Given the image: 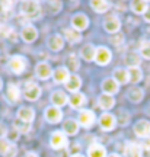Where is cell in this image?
<instances>
[{"label":"cell","instance_id":"d4e9b609","mask_svg":"<svg viewBox=\"0 0 150 157\" xmlns=\"http://www.w3.org/2000/svg\"><path fill=\"white\" fill-rule=\"evenodd\" d=\"M112 78H114L118 84H127L128 82H130L128 70H124V68H117V70H114V76H112Z\"/></svg>","mask_w":150,"mask_h":157},{"label":"cell","instance_id":"7402d4cb","mask_svg":"<svg viewBox=\"0 0 150 157\" xmlns=\"http://www.w3.org/2000/svg\"><path fill=\"white\" fill-rule=\"evenodd\" d=\"M80 86H82V80H80V77H79L77 74H72L69 77V80L66 82V89L70 90L72 93H77Z\"/></svg>","mask_w":150,"mask_h":157},{"label":"cell","instance_id":"277c9868","mask_svg":"<svg viewBox=\"0 0 150 157\" xmlns=\"http://www.w3.org/2000/svg\"><path fill=\"white\" fill-rule=\"evenodd\" d=\"M96 121V117H95V113L89 109H83V111H80L79 112V125H82L83 128H90L92 125L95 124Z\"/></svg>","mask_w":150,"mask_h":157},{"label":"cell","instance_id":"7dc6e473","mask_svg":"<svg viewBox=\"0 0 150 157\" xmlns=\"http://www.w3.org/2000/svg\"><path fill=\"white\" fill-rule=\"evenodd\" d=\"M3 87V82H2V78H0V89Z\"/></svg>","mask_w":150,"mask_h":157},{"label":"cell","instance_id":"d6986e66","mask_svg":"<svg viewBox=\"0 0 150 157\" xmlns=\"http://www.w3.org/2000/svg\"><path fill=\"white\" fill-rule=\"evenodd\" d=\"M47 44H48V48L51 51H60L64 47V39H63V36L60 34H54L48 38Z\"/></svg>","mask_w":150,"mask_h":157},{"label":"cell","instance_id":"ffe728a7","mask_svg":"<svg viewBox=\"0 0 150 157\" xmlns=\"http://www.w3.org/2000/svg\"><path fill=\"white\" fill-rule=\"evenodd\" d=\"M69 103H70V106L74 108V109H80L82 106H85V103H86V96L83 93H72V96L69 98Z\"/></svg>","mask_w":150,"mask_h":157},{"label":"cell","instance_id":"7c38bea8","mask_svg":"<svg viewBox=\"0 0 150 157\" xmlns=\"http://www.w3.org/2000/svg\"><path fill=\"white\" fill-rule=\"evenodd\" d=\"M18 118L23 124H31L35 119V112H34L32 108L22 106V108H19V111H18Z\"/></svg>","mask_w":150,"mask_h":157},{"label":"cell","instance_id":"b9f144b4","mask_svg":"<svg viewBox=\"0 0 150 157\" xmlns=\"http://www.w3.org/2000/svg\"><path fill=\"white\" fill-rule=\"evenodd\" d=\"M6 134H7V129L5 127H0V137H2V140H3V137H6Z\"/></svg>","mask_w":150,"mask_h":157},{"label":"cell","instance_id":"d590c367","mask_svg":"<svg viewBox=\"0 0 150 157\" xmlns=\"http://www.w3.org/2000/svg\"><path fill=\"white\" fill-rule=\"evenodd\" d=\"M13 34V29L7 25H0V36L2 38H9Z\"/></svg>","mask_w":150,"mask_h":157},{"label":"cell","instance_id":"5b68a950","mask_svg":"<svg viewBox=\"0 0 150 157\" xmlns=\"http://www.w3.org/2000/svg\"><path fill=\"white\" fill-rule=\"evenodd\" d=\"M111 58H112V54L106 47H98V48H96L95 61L98 63L99 66H106V64H109Z\"/></svg>","mask_w":150,"mask_h":157},{"label":"cell","instance_id":"74e56055","mask_svg":"<svg viewBox=\"0 0 150 157\" xmlns=\"http://www.w3.org/2000/svg\"><path fill=\"white\" fill-rule=\"evenodd\" d=\"M10 144H12L10 141L5 140V138H3V140H0V154H2V156H5V154H6V151L9 150Z\"/></svg>","mask_w":150,"mask_h":157},{"label":"cell","instance_id":"d6a6232c","mask_svg":"<svg viewBox=\"0 0 150 157\" xmlns=\"http://www.w3.org/2000/svg\"><path fill=\"white\" fill-rule=\"evenodd\" d=\"M140 63H141V57L137 56V54H134V52H131V54H128V56L125 57V64L128 66V68L139 67Z\"/></svg>","mask_w":150,"mask_h":157},{"label":"cell","instance_id":"f546056e","mask_svg":"<svg viewBox=\"0 0 150 157\" xmlns=\"http://www.w3.org/2000/svg\"><path fill=\"white\" fill-rule=\"evenodd\" d=\"M128 70V76H130V82L131 83H139L141 82V78H143V71H141V68L140 67H130L127 68Z\"/></svg>","mask_w":150,"mask_h":157},{"label":"cell","instance_id":"4dcf8cb0","mask_svg":"<svg viewBox=\"0 0 150 157\" xmlns=\"http://www.w3.org/2000/svg\"><path fill=\"white\" fill-rule=\"evenodd\" d=\"M64 35H66L67 41L72 42V44H77V42L82 41V34L79 31H76V29H66Z\"/></svg>","mask_w":150,"mask_h":157},{"label":"cell","instance_id":"44dd1931","mask_svg":"<svg viewBox=\"0 0 150 157\" xmlns=\"http://www.w3.org/2000/svg\"><path fill=\"white\" fill-rule=\"evenodd\" d=\"M95 54H96V48L93 44H86L80 48V57L85 61H92L95 60Z\"/></svg>","mask_w":150,"mask_h":157},{"label":"cell","instance_id":"f35d334b","mask_svg":"<svg viewBox=\"0 0 150 157\" xmlns=\"http://www.w3.org/2000/svg\"><path fill=\"white\" fill-rule=\"evenodd\" d=\"M16 153H18V147L15 146V144H10L9 150L6 151L5 157H13V156H16Z\"/></svg>","mask_w":150,"mask_h":157},{"label":"cell","instance_id":"1f68e13d","mask_svg":"<svg viewBox=\"0 0 150 157\" xmlns=\"http://www.w3.org/2000/svg\"><path fill=\"white\" fill-rule=\"evenodd\" d=\"M90 6L93 7L95 12L98 13H104L109 9V2H104V0H95V2H90Z\"/></svg>","mask_w":150,"mask_h":157},{"label":"cell","instance_id":"6da1fadb","mask_svg":"<svg viewBox=\"0 0 150 157\" xmlns=\"http://www.w3.org/2000/svg\"><path fill=\"white\" fill-rule=\"evenodd\" d=\"M9 68L12 73L15 74H22L26 68V60L22 56H13L9 60Z\"/></svg>","mask_w":150,"mask_h":157},{"label":"cell","instance_id":"9c48e42d","mask_svg":"<svg viewBox=\"0 0 150 157\" xmlns=\"http://www.w3.org/2000/svg\"><path fill=\"white\" fill-rule=\"evenodd\" d=\"M21 12H22V15L28 17L35 16L39 12V3L38 2H22L21 3Z\"/></svg>","mask_w":150,"mask_h":157},{"label":"cell","instance_id":"484cf974","mask_svg":"<svg viewBox=\"0 0 150 157\" xmlns=\"http://www.w3.org/2000/svg\"><path fill=\"white\" fill-rule=\"evenodd\" d=\"M127 98L133 103H140V102L143 101V98H144V92H143V89H140V87H133V89L128 90Z\"/></svg>","mask_w":150,"mask_h":157},{"label":"cell","instance_id":"7bdbcfd3","mask_svg":"<svg viewBox=\"0 0 150 157\" xmlns=\"http://www.w3.org/2000/svg\"><path fill=\"white\" fill-rule=\"evenodd\" d=\"M25 157H38V154H37V153H34V151H29V153L25 154Z\"/></svg>","mask_w":150,"mask_h":157},{"label":"cell","instance_id":"5bb4252c","mask_svg":"<svg viewBox=\"0 0 150 157\" xmlns=\"http://www.w3.org/2000/svg\"><path fill=\"white\" fill-rule=\"evenodd\" d=\"M23 95H25V98L28 101H37L39 96H41V87L37 83H28L26 87H25Z\"/></svg>","mask_w":150,"mask_h":157},{"label":"cell","instance_id":"30bf717a","mask_svg":"<svg viewBox=\"0 0 150 157\" xmlns=\"http://www.w3.org/2000/svg\"><path fill=\"white\" fill-rule=\"evenodd\" d=\"M72 25H73V29H76V31H85L89 26V19L83 13H76L72 17Z\"/></svg>","mask_w":150,"mask_h":157},{"label":"cell","instance_id":"8d00e7d4","mask_svg":"<svg viewBox=\"0 0 150 157\" xmlns=\"http://www.w3.org/2000/svg\"><path fill=\"white\" fill-rule=\"evenodd\" d=\"M117 121H118V125H122V127H124V125H127L128 121H130V115H128L127 112H121L118 115Z\"/></svg>","mask_w":150,"mask_h":157},{"label":"cell","instance_id":"603a6c76","mask_svg":"<svg viewBox=\"0 0 150 157\" xmlns=\"http://www.w3.org/2000/svg\"><path fill=\"white\" fill-rule=\"evenodd\" d=\"M98 103H99V106L102 108V109L108 111V109L114 108V105H115V99H114V96H111V95L102 93V95L98 98Z\"/></svg>","mask_w":150,"mask_h":157},{"label":"cell","instance_id":"52a82bcc","mask_svg":"<svg viewBox=\"0 0 150 157\" xmlns=\"http://www.w3.org/2000/svg\"><path fill=\"white\" fill-rule=\"evenodd\" d=\"M99 125L104 131H112L117 125V118L111 115V113H102L99 118Z\"/></svg>","mask_w":150,"mask_h":157},{"label":"cell","instance_id":"e575fe53","mask_svg":"<svg viewBox=\"0 0 150 157\" xmlns=\"http://www.w3.org/2000/svg\"><path fill=\"white\" fill-rule=\"evenodd\" d=\"M140 57L150 60V41H144L140 47Z\"/></svg>","mask_w":150,"mask_h":157},{"label":"cell","instance_id":"83f0119b","mask_svg":"<svg viewBox=\"0 0 150 157\" xmlns=\"http://www.w3.org/2000/svg\"><path fill=\"white\" fill-rule=\"evenodd\" d=\"M130 7H131V10L136 15H144L146 10L149 9V3L147 2H141V0H136V2L130 3Z\"/></svg>","mask_w":150,"mask_h":157},{"label":"cell","instance_id":"e0dca14e","mask_svg":"<svg viewBox=\"0 0 150 157\" xmlns=\"http://www.w3.org/2000/svg\"><path fill=\"white\" fill-rule=\"evenodd\" d=\"M70 76H72V74L69 71V68H66V67H58L53 71V78H54V82L58 84H61V83L66 84V82L69 80Z\"/></svg>","mask_w":150,"mask_h":157},{"label":"cell","instance_id":"9a60e30c","mask_svg":"<svg viewBox=\"0 0 150 157\" xmlns=\"http://www.w3.org/2000/svg\"><path fill=\"white\" fill-rule=\"evenodd\" d=\"M51 102H53V106H57V108H63L66 103H69V96L61 92V90H56L51 93Z\"/></svg>","mask_w":150,"mask_h":157},{"label":"cell","instance_id":"cb8c5ba5","mask_svg":"<svg viewBox=\"0 0 150 157\" xmlns=\"http://www.w3.org/2000/svg\"><path fill=\"white\" fill-rule=\"evenodd\" d=\"M88 156L89 157H106V150L102 144H90L88 148Z\"/></svg>","mask_w":150,"mask_h":157},{"label":"cell","instance_id":"8992f818","mask_svg":"<svg viewBox=\"0 0 150 157\" xmlns=\"http://www.w3.org/2000/svg\"><path fill=\"white\" fill-rule=\"evenodd\" d=\"M44 117H45V119H47L48 122L57 124V122H60L61 119H63V112H61L60 108H57V106H48L44 111Z\"/></svg>","mask_w":150,"mask_h":157},{"label":"cell","instance_id":"ac0fdd59","mask_svg":"<svg viewBox=\"0 0 150 157\" xmlns=\"http://www.w3.org/2000/svg\"><path fill=\"white\" fill-rule=\"evenodd\" d=\"M102 90H104V93L106 95H115L118 93V90H120V84L114 80V78H105L104 82H102Z\"/></svg>","mask_w":150,"mask_h":157},{"label":"cell","instance_id":"60d3db41","mask_svg":"<svg viewBox=\"0 0 150 157\" xmlns=\"http://www.w3.org/2000/svg\"><path fill=\"white\" fill-rule=\"evenodd\" d=\"M143 16H144V21H146V22L150 23V7L147 9V10H146V13L143 15Z\"/></svg>","mask_w":150,"mask_h":157},{"label":"cell","instance_id":"4fadbf2b","mask_svg":"<svg viewBox=\"0 0 150 157\" xmlns=\"http://www.w3.org/2000/svg\"><path fill=\"white\" fill-rule=\"evenodd\" d=\"M35 74L39 80H47V78L53 76V70H51L50 64L48 63H38L37 67H35Z\"/></svg>","mask_w":150,"mask_h":157},{"label":"cell","instance_id":"4316f807","mask_svg":"<svg viewBox=\"0 0 150 157\" xmlns=\"http://www.w3.org/2000/svg\"><path fill=\"white\" fill-rule=\"evenodd\" d=\"M63 129H64V134L66 135H74L77 134L79 131V122L74 119H66L63 124Z\"/></svg>","mask_w":150,"mask_h":157},{"label":"cell","instance_id":"f6af8a7d","mask_svg":"<svg viewBox=\"0 0 150 157\" xmlns=\"http://www.w3.org/2000/svg\"><path fill=\"white\" fill-rule=\"evenodd\" d=\"M146 112H147V115H150V103L147 105V108H146Z\"/></svg>","mask_w":150,"mask_h":157},{"label":"cell","instance_id":"ab89813d","mask_svg":"<svg viewBox=\"0 0 150 157\" xmlns=\"http://www.w3.org/2000/svg\"><path fill=\"white\" fill-rule=\"evenodd\" d=\"M2 7H3L5 12H7V10H10V7H13V3H12V2H3V3H2Z\"/></svg>","mask_w":150,"mask_h":157},{"label":"cell","instance_id":"bcb514c9","mask_svg":"<svg viewBox=\"0 0 150 157\" xmlns=\"http://www.w3.org/2000/svg\"><path fill=\"white\" fill-rule=\"evenodd\" d=\"M72 157H85V156H83V154H80V153H77V154H73Z\"/></svg>","mask_w":150,"mask_h":157},{"label":"cell","instance_id":"3957f363","mask_svg":"<svg viewBox=\"0 0 150 157\" xmlns=\"http://www.w3.org/2000/svg\"><path fill=\"white\" fill-rule=\"evenodd\" d=\"M50 146L54 148V150H61L67 146V137L64 132L61 131H54L53 135L50 138Z\"/></svg>","mask_w":150,"mask_h":157},{"label":"cell","instance_id":"836d02e7","mask_svg":"<svg viewBox=\"0 0 150 157\" xmlns=\"http://www.w3.org/2000/svg\"><path fill=\"white\" fill-rule=\"evenodd\" d=\"M67 67L72 68V70H79V67H80V61H79V58L74 54H70L69 56V58H67Z\"/></svg>","mask_w":150,"mask_h":157},{"label":"cell","instance_id":"2e32d148","mask_svg":"<svg viewBox=\"0 0 150 157\" xmlns=\"http://www.w3.org/2000/svg\"><path fill=\"white\" fill-rule=\"evenodd\" d=\"M21 36L25 42H34L35 39L38 38V31L35 26L32 25H26L22 28V32H21Z\"/></svg>","mask_w":150,"mask_h":157},{"label":"cell","instance_id":"7a4b0ae2","mask_svg":"<svg viewBox=\"0 0 150 157\" xmlns=\"http://www.w3.org/2000/svg\"><path fill=\"white\" fill-rule=\"evenodd\" d=\"M134 134L140 138H150V122L147 119H140L134 125Z\"/></svg>","mask_w":150,"mask_h":157},{"label":"cell","instance_id":"ee69618b","mask_svg":"<svg viewBox=\"0 0 150 157\" xmlns=\"http://www.w3.org/2000/svg\"><path fill=\"white\" fill-rule=\"evenodd\" d=\"M108 157H121L120 154H117V153H112V154H109Z\"/></svg>","mask_w":150,"mask_h":157},{"label":"cell","instance_id":"8fae6325","mask_svg":"<svg viewBox=\"0 0 150 157\" xmlns=\"http://www.w3.org/2000/svg\"><path fill=\"white\" fill-rule=\"evenodd\" d=\"M104 28L109 34H117L120 28H121V22H120V19L117 16H108L104 21Z\"/></svg>","mask_w":150,"mask_h":157},{"label":"cell","instance_id":"ba28073f","mask_svg":"<svg viewBox=\"0 0 150 157\" xmlns=\"http://www.w3.org/2000/svg\"><path fill=\"white\" fill-rule=\"evenodd\" d=\"M124 154H125V157H143V147H141V144L130 141L124 147Z\"/></svg>","mask_w":150,"mask_h":157},{"label":"cell","instance_id":"f1b7e54d","mask_svg":"<svg viewBox=\"0 0 150 157\" xmlns=\"http://www.w3.org/2000/svg\"><path fill=\"white\" fill-rule=\"evenodd\" d=\"M6 98L12 102V103H16L19 101V98H21V90L18 87L16 84H9V87H7V93H6Z\"/></svg>","mask_w":150,"mask_h":157}]
</instances>
